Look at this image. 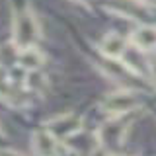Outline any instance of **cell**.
<instances>
[{
    "mask_svg": "<svg viewBox=\"0 0 156 156\" xmlns=\"http://www.w3.org/2000/svg\"><path fill=\"white\" fill-rule=\"evenodd\" d=\"M100 51L109 61H119L127 51V39L121 37L119 33H107L100 43Z\"/></svg>",
    "mask_w": 156,
    "mask_h": 156,
    "instance_id": "5",
    "label": "cell"
},
{
    "mask_svg": "<svg viewBox=\"0 0 156 156\" xmlns=\"http://www.w3.org/2000/svg\"><path fill=\"white\" fill-rule=\"evenodd\" d=\"M4 140V131H2V127H0V143Z\"/></svg>",
    "mask_w": 156,
    "mask_h": 156,
    "instance_id": "11",
    "label": "cell"
},
{
    "mask_svg": "<svg viewBox=\"0 0 156 156\" xmlns=\"http://www.w3.org/2000/svg\"><path fill=\"white\" fill-rule=\"evenodd\" d=\"M117 119H119V117H113V121L101 129V133H100L101 144H105V146H119L121 143H123L125 127H121Z\"/></svg>",
    "mask_w": 156,
    "mask_h": 156,
    "instance_id": "8",
    "label": "cell"
},
{
    "mask_svg": "<svg viewBox=\"0 0 156 156\" xmlns=\"http://www.w3.org/2000/svg\"><path fill=\"white\" fill-rule=\"evenodd\" d=\"M140 105V100L135 92L131 90H119V92H113L101 101V109L105 111L107 115L111 117H121L129 111L136 109Z\"/></svg>",
    "mask_w": 156,
    "mask_h": 156,
    "instance_id": "3",
    "label": "cell"
},
{
    "mask_svg": "<svg viewBox=\"0 0 156 156\" xmlns=\"http://www.w3.org/2000/svg\"><path fill=\"white\" fill-rule=\"evenodd\" d=\"M148 76H150V80H152V84L156 86V58L148 65Z\"/></svg>",
    "mask_w": 156,
    "mask_h": 156,
    "instance_id": "9",
    "label": "cell"
},
{
    "mask_svg": "<svg viewBox=\"0 0 156 156\" xmlns=\"http://www.w3.org/2000/svg\"><path fill=\"white\" fill-rule=\"evenodd\" d=\"M111 156H123V154H111Z\"/></svg>",
    "mask_w": 156,
    "mask_h": 156,
    "instance_id": "13",
    "label": "cell"
},
{
    "mask_svg": "<svg viewBox=\"0 0 156 156\" xmlns=\"http://www.w3.org/2000/svg\"><path fill=\"white\" fill-rule=\"evenodd\" d=\"M129 43L143 53L156 49V26H139L131 33Z\"/></svg>",
    "mask_w": 156,
    "mask_h": 156,
    "instance_id": "6",
    "label": "cell"
},
{
    "mask_svg": "<svg viewBox=\"0 0 156 156\" xmlns=\"http://www.w3.org/2000/svg\"><path fill=\"white\" fill-rule=\"evenodd\" d=\"M74 2H78V4H88L90 0H74Z\"/></svg>",
    "mask_w": 156,
    "mask_h": 156,
    "instance_id": "12",
    "label": "cell"
},
{
    "mask_svg": "<svg viewBox=\"0 0 156 156\" xmlns=\"http://www.w3.org/2000/svg\"><path fill=\"white\" fill-rule=\"evenodd\" d=\"M18 65L22 68H26L27 72L39 70L45 62V57L37 51L35 47H26V49H18Z\"/></svg>",
    "mask_w": 156,
    "mask_h": 156,
    "instance_id": "7",
    "label": "cell"
},
{
    "mask_svg": "<svg viewBox=\"0 0 156 156\" xmlns=\"http://www.w3.org/2000/svg\"><path fill=\"white\" fill-rule=\"evenodd\" d=\"M0 156H22V154L16 152V150H12V148H2L0 150Z\"/></svg>",
    "mask_w": 156,
    "mask_h": 156,
    "instance_id": "10",
    "label": "cell"
},
{
    "mask_svg": "<svg viewBox=\"0 0 156 156\" xmlns=\"http://www.w3.org/2000/svg\"><path fill=\"white\" fill-rule=\"evenodd\" d=\"M41 35L37 18L33 16L31 10H23L14 18V26H12V45L16 49H26L33 47L35 41Z\"/></svg>",
    "mask_w": 156,
    "mask_h": 156,
    "instance_id": "1",
    "label": "cell"
},
{
    "mask_svg": "<svg viewBox=\"0 0 156 156\" xmlns=\"http://www.w3.org/2000/svg\"><path fill=\"white\" fill-rule=\"evenodd\" d=\"M45 129L55 136L58 143H65V140H70L72 136H76L78 133H82L84 119L78 113H62V115L49 119L45 123Z\"/></svg>",
    "mask_w": 156,
    "mask_h": 156,
    "instance_id": "2",
    "label": "cell"
},
{
    "mask_svg": "<svg viewBox=\"0 0 156 156\" xmlns=\"http://www.w3.org/2000/svg\"><path fill=\"white\" fill-rule=\"evenodd\" d=\"M31 146L37 156H57L58 154V140L47 129H39L33 133Z\"/></svg>",
    "mask_w": 156,
    "mask_h": 156,
    "instance_id": "4",
    "label": "cell"
}]
</instances>
